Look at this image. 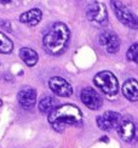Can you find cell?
Instances as JSON below:
<instances>
[{
  "instance_id": "obj_14",
  "label": "cell",
  "mask_w": 138,
  "mask_h": 148,
  "mask_svg": "<svg viewBox=\"0 0 138 148\" xmlns=\"http://www.w3.org/2000/svg\"><path fill=\"white\" fill-rule=\"evenodd\" d=\"M20 57L28 67H34L39 61L38 52L30 47H22L20 50Z\"/></svg>"
},
{
  "instance_id": "obj_19",
  "label": "cell",
  "mask_w": 138,
  "mask_h": 148,
  "mask_svg": "<svg viewBox=\"0 0 138 148\" xmlns=\"http://www.w3.org/2000/svg\"><path fill=\"white\" fill-rule=\"evenodd\" d=\"M1 106H3V101H1V100H0V107H1Z\"/></svg>"
},
{
  "instance_id": "obj_13",
  "label": "cell",
  "mask_w": 138,
  "mask_h": 148,
  "mask_svg": "<svg viewBox=\"0 0 138 148\" xmlns=\"http://www.w3.org/2000/svg\"><path fill=\"white\" fill-rule=\"evenodd\" d=\"M122 94L131 102L138 101V82L136 79H128L122 85Z\"/></svg>"
},
{
  "instance_id": "obj_16",
  "label": "cell",
  "mask_w": 138,
  "mask_h": 148,
  "mask_svg": "<svg viewBox=\"0 0 138 148\" xmlns=\"http://www.w3.org/2000/svg\"><path fill=\"white\" fill-rule=\"evenodd\" d=\"M14 50V42L11 41L4 33L0 32V53H11Z\"/></svg>"
},
{
  "instance_id": "obj_5",
  "label": "cell",
  "mask_w": 138,
  "mask_h": 148,
  "mask_svg": "<svg viewBox=\"0 0 138 148\" xmlns=\"http://www.w3.org/2000/svg\"><path fill=\"white\" fill-rule=\"evenodd\" d=\"M111 6L118 20L121 23L132 29H138V17H136L120 0H111Z\"/></svg>"
},
{
  "instance_id": "obj_8",
  "label": "cell",
  "mask_w": 138,
  "mask_h": 148,
  "mask_svg": "<svg viewBox=\"0 0 138 148\" xmlns=\"http://www.w3.org/2000/svg\"><path fill=\"white\" fill-rule=\"evenodd\" d=\"M49 86L55 95L61 97H69L73 95V88L66 79L61 77H52L49 80Z\"/></svg>"
},
{
  "instance_id": "obj_12",
  "label": "cell",
  "mask_w": 138,
  "mask_h": 148,
  "mask_svg": "<svg viewBox=\"0 0 138 148\" xmlns=\"http://www.w3.org/2000/svg\"><path fill=\"white\" fill-rule=\"evenodd\" d=\"M42 18V12L40 9L34 8V9H30L20 16V22L24 23V24H28V26H36L38 23L41 21Z\"/></svg>"
},
{
  "instance_id": "obj_9",
  "label": "cell",
  "mask_w": 138,
  "mask_h": 148,
  "mask_svg": "<svg viewBox=\"0 0 138 148\" xmlns=\"http://www.w3.org/2000/svg\"><path fill=\"white\" fill-rule=\"evenodd\" d=\"M96 121L101 130L108 131L119 126V124L121 123V115L116 112H113V110H108V112L103 113L102 115L97 116Z\"/></svg>"
},
{
  "instance_id": "obj_4",
  "label": "cell",
  "mask_w": 138,
  "mask_h": 148,
  "mask_svg": "<svg viewBox=\"0 0 138 148\" xmlns=\"http://www.w3.org/2000/svg\"><path fill=\"white\" fill-rule=\"evenodd\" d=\"M86 17L90 23L96 27H104L108 23V12L105 5L98 1H93L87 5Z\"/></svg>"
},
{
  "instance_id": "obj_18",
  "label": "cell",
  "mask_w": 138,
  "mask_h": 148,
  "mask_svg": "<svg viewBox=\"0 0 138 148\" xmlns=\"http://www.w3.org/2000/svg\"><path fill=\"white\" fill-rule=\"evenodd\" d=\"M11 1H14V0H0V4H9Z\"/></svg>"
},
{
  "instance_id": "obj_15",
  "label": "cell",
  "mask_w": 138,
  "mask_h": 148,
  "mask_svg": "<svg viewBox=\"0 0 138 148\" xmlns=\"http://www.w3.org/2000/svg\"><path fill=\"white\" fill-rule=\"evenodd\" d=\"M57 106H58L57 98L53 96H45L40 100L38 108H39V110L42 114H50Z\"/></svg>"
},
{
  "instance_id": "obj_3",
  "label": "cell",
  "mask_w": 138,
  "mask_h": 148,
  "mask_svg": "<svg viewBox=\"0 0 138 148\" xmlns=\"http://www.w3.org/2000/svg\"><path fill=\"white\" fill-rule=\"evenodd\" d=\"M93 83L97 88H99L103 94L108 96H114L119 91V83L116 77L109 71H103L97 73L93 78Z\"/></svg>"
},
{
  "instance_id": "obj_6",
  "label": "cell",
  "mask_w": 138,
  "mask_h": 148,
  "mask_svg": "<svg viewBox=\"0 0 138 148\" xmlns=\"http://www.w3.org/2000/svg\"><path fill=\"white\" fill-rule=\"evenodd\" d=\"M98 41H99V45L104 47V50L108 53H115L118 52L119 47H120V39L111 30H103L99 34Z\"/></svg>"
},
{
  "instance_id": "obj_7",
  "label": "cell",
  "mask_w": 138,
  "mask_h": 148,
  "mask_svg": "<svg viewBox=\"0 0 138 148\" xmlns=\"http://www.w3.org/2000/svg\"><path fill=\"white\" fill-rule=\"evenodd\" d=\"M80 98L85 106L92 110L99 109L102 106V103H103L102 97L99 96L98 92L92 88H84L80 92Z\"/></svg>"
},
{
  "instance_id": "obj_10",
  "label": "cell",
  "mask_w": 138,
  "mask_h": 148,
  "mask_svg": "<svg viewBox=\"0 0 138 148\" xmlns=\"http://www.w3.org/2000/svg\"><path fill=\"white\" fill-rule=\"evenodd\" d=\"M18 103L24 109H30L35 106L36 103V91L33 88H23L20 90L17 95Z\"/></svg>"
},
{
  "instance_id": "obj_11",
  "label": "cell",
  "mask_w": 138,
  "mask_h": 148,
  "mask_svg": "<svg viewBox=\"0 0 138 148\" xmlns=\"http://www.w3.org/2000/svg\"><path fill=\"white\" fill-rule=\"evenodd\" d=\"M118 134L125 142H131L136 136V126L133 121L128 119H124L118 126Z\"/></svg>"
},
{
  "instance_id": "obj_17",
  "label": "cell",
  "mask_w": 138,
  "mask_h": 148,
  "mask_svg": "<svg viewBox=\"0 0 138 148\" xmlns=\"http://www.w3.org/2000/svg\"><path fill=\"white\" fill-rule=\"evenodd\" d=\"M126 56L130 61H132L133 63L138 66V42H135L133 45H131L130 49L127 50Z\"/></svg>"
},
{
  "instance_id": "obj_1",
  "label": "cell",
  "mask_w": 138,
  "mask_h": 148,
  "mask_svg": "<svg viewBox=\"0 0 138 148\" xmlns=\"http://www.w3.org/2000/svg\"><path fill=\"white\" fill-rule=\"evenodd\" d=\"M69 38H70V30L67 27V24L56 22L44 35L42 44L46 52L53 56H58L67 50Z\"/></svg>"
},
{
  "instance_id": "obj_2",
  "label": "cell",
  "mask_w": 138,
  "mask_h": 148,
  "mask_svg": "<svg viewBox=\"0 0 138 148\" xmlns=\"http://www.w3.org/2000/svg\"><path fill=\"white\" fill-rule=\"evenodd\" d=\"M83 121V113L74 104L57 106L49 114V123L57 132L64 131L69 125H79Z\"/></svg>"
}]
</instances>
